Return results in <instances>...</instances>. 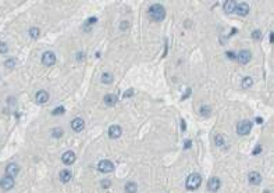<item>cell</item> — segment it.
I'll return each mask as SVG.
<instances>
[{
    "instance_id": "277c9868",
    "label": "cell",
    "mask_w": 274,
    "mask_h": 193,
    "mask_svg": "<svg viewBox=\"0 0 274 193\" xmlns=\"http://www.w3.org/2000/svg\"><path fill=\"white\" fill-rule=\"evenodd\" d=\"M97 170L100 171V172L107 174V172H111V171L114 170V165H113L111 161H108V160H100L99 164H97Z\"/></svg>"
},
{
    "instance_id": "9a60e30c",
    "label": "cell",
    "mask_w": 274,
    "mask_h": 193,
    "mask_svg": "<svg viewBox=\"0 0 274 193\" xmlns=\"http://www.w3.org/2000/svg\"><path fill=\"white\" fill-rule=\"evenodd\" d=\"M36 102L39 103V104H45L47 100H49V93L46 91H39L38 93H36Z\"/></svg>"
},
{
    "instance_id": "7402d4cb",
    "label": "cell",
    "mask_w": 274,
    "mask_h": 193,
    "mask_svg": "<svg viewBox=\"0 0 274 193\" xmlns=\"http://www.w3.org/2000/svg\"><path fill=\"white\" fill-rule=\"evenodd\" d=\"M241 85H242L244 89H249V88L253 85V79H252L251 76H245V78L242 79V84H241Z\"/></svg>"
},
{
    "instance_id": "603a6c76",
    "label": "cell",
    "mask_w": 274,
    "mask_h": 193,
    "mask_svg": "<svg viewBox=\"0 0 274 193\" xmlns=\"http://www.w3.org/2000/svg\"><path fill=\"white\" fill-rule=\"evenodd\" d=\"M15 64H17L15 58H14V57H10V58H7L6 61H4V67L8 68V69H13L14 67H15Z\"/></svg>"
},
{
    "instance_id": "e575fe53",
    "label": "cell",
    "mask_w": 274,
    "mask_h": 193,
    "mask_svg": "<svg viewBox=\"0 0 274 193\" xmlns=\"http://www.w3.org/2000/svg\"><path fill=\"white\" fill-rule=\"evenodd\" d=\"M260 152H262V147H260V146H257V147L255 149V150H253V156H256V154H259Z\"/></svg>"
},
{
    "instance_id": "8d00e7d4",
    "label": "cell",
    "mask_w": 274,
    "mask_h": 193,
    "mask_svg": "<svg viewBox=\"0 0 274 193\" xmlns=\"http://www.w3.org/2000/svg\"><path fill=\"white\" fill-rule=\"evenodd\" d=\"M189 95H191V89H187V92H185V95H184L182 99H185V97H188Z\"/></svg>"
},
{
    "instance_id": "1f68e13d",
    "label": "cell",
    "mask_w": 274,
    "mask_h": 193,
    "mask_svg": "<svg viewBox=\"0 0 274 193\" xmlns=\"http://www.w3.org/2000/svg\"><path fill=\"white\" fill-rule=\"evenodd\" d=\"M127 28H128V21H123V22H121V25H120V29H121V31H125Z\"/></svg>"
},
{
    "instance_id": "7a4b0ae2",
    "label": "cell",
    "mask_w": 274,
    "mask_h": 193,
    "mask_svg": "<svg viewBox=\"0 0 274 193\" xmlns=\"http://www.w3.org/2000/svg\"><path fill=\"white\" fill-rule=\"evenodd\" d=\"M200 183H202V176H200L199 174L194 172V174H191V175L187 178L185 186H187L188 190H196V189L200 186Z\"/></svg>"
},
{
    "instance_id": "f1b7e54d",
    "label": "cell",
    "mask_w": 274,
    "mask_h": 193,
    "mask_svg": "<svg viewBox=\"0 0 274 193\" xmlns=\"http://www.w3.org/2000/svg\"><path fill=\"white\" fill-rule=\"evenodd\" d=\"M100 185H102L103 189H108V187L111 186V181H110V179H103Z\"/></svg>"
},
{
    "instance_id": "4316f807",
    "label": "cell",
    "mask_w": 274,
    "mask_h": 193,
    "mask_svg": "<svg viewBox=\"0 0 274 193\" xmlns=\"http://www.w3.org/2000/svg\"><path fill=\"white\" fill-rule=\"evenodd\" d=\"M8 51V46H7V43H4V42H0V53L1 54H4V53H7Z\"/></svg>"
},
{
    "instance_id": "6da1fadb",
    "label": "cell",
    "mask_w": 274,
    "mask_h": 193,
    "mask_svg": "<svg viewBox=\"0 0 274 193\" xmlns=\"http://www.w3.org/2000/svg\"><path fill=\"white\" fill-rule=\"evenodd\" d=\"M149 17L152 18L153 21H156V22H160V21H163L164 20V17H166V8L161 6L160 3H156V4H152V6L149 7Z\"/></svg>"
},
{
    "instance_id": "5bb4252c",
    "label": "cell",
    "mask_w": 274,
    "mask_h": 193,
    "mask_svg": "<svg viewBox=\"0 0 274 193\" xmlns=\"http://www.w3.org/2000/svg\"><path fill=\"white\" fill-rule=\"evenodd\" d=\"M235 11L238 13L239 15H246L248 13H249V4L248 3H238L237 4V7H235Z\"/></svg>"
},
{
    "instance_id": "d590c367",
    "label": "cell",
    "mask_w": 274,
    "mask_h": 193,
    "mask_svg": "<svg viewBox=\"0 0 274 193\" xmlns=\"http://www.w3.org/2000/svg\"><path fill=\"white\" fill-rule=\"evenodd\" d=\"M96 21H97L96 17H92V18H89V20H88V22H86V24H92V22H96Z\"/></svg>"
},
{
    "instance_id": "2e32d148",
    "label": "cell",
    "mask_w": 274,
    "mask_h": 193,
    "mask_svg": "<svg viewBox=\"0 0 274 193\" xmlns=\"http://www.w3.org/2000/svg\"><path fill=\"white\" fill-rule=\"evenodd\" d=\"M60 181L63 182V183H67V182L71 181V178H73V174H71V171L70 170H63L61 172H60Z\"/></svg>"
},
{
    "instance_id": "52a82bcc",
    "label": "cell",
    "mask_w": 274,
    "mask_h": 193,
    "mask_svg": "<svg viewBox=\"0 0 274 193\" xmlns=\"http://www.w3.org/2000/svg\"><path fill=\"white\" fill-rule=\"evenodd\" d=\"M237 60L241 62V64H248V62L252 60V53L249 50H241L238 54H237Z\"/></svg>"
},
{
    "instance_id": "d6a6232c",
    "label": "cell",
    "mask_w": 274,
    "mask_h": 193,
    "mask_svg": "<svg viewBox=\"0 0 274 193\" xmlns=\"http://www.w3.org/2000/svg\"><path fill=\"white\" fill-rule=\"evenodd\" d=\"M225 54H227V57H228V58H231V60L237 58V54H235V53H232V51H227Z\"/></svg>"
},
{
    "instance_id": "7c38bea8",
    "label": "cell",
    "mask_w": 274,
    "mask_h": 193,
    "mask_svg": "<svg viewBox=\"0 0 274 193\" xmlns=\"http://www.w3.org/2000/svg\"><path fill=\"white\" fill-rule=\"evenodd\" d=\"M121 133H123V129H121L120 125H111L108 128V136L111 139H118L121 136Z\"/></svg>"
},
{
    "instance_id": "8fae6325",
    "label": "cell",
    "mask_w": 274,
    "mask_h": 193,
    "mask_svg": "<svg viewBox=\"0 0 274 193\" xmlns=\"http://www.w3.org/2000/svg\"><path fill=\"white\" fill-rule=\"evenodd\" d=\"M220 186H221V182H220V179H218L217 176H213V178L209 179V182H207V189H209L210 192H217V190L220 189Z\"/></svg>"
},
{
    "instance_id": "d6986e66",
    "label": "cell",
    "mask_w": 274,
    "mask_h": 193,
    "mask_svg": "<svg viewBox=\"0 0 274 193\" xmlns=\"http://www.w3.org/2000/svg\"><path fill=\"white\" fill-rule=\"evenodd\" d=\"M137 190H138V185L135 183V182H132V181L127 182V185H125V193H137Z\"/></svg>"
},
{
    "instance_id": "484cf974",
    "label": "cell",
    "mask_w": 274,
    "mask_h": 193,
    "mask_svg": "<svg viewBox=\"0 0 274 193\" xmlns=\"http://www.w3.org/2000/svg\"><path fill=\"white\" fill-rule=\"evenodd\" d=\"M210 111H211V110H210V107H209V106H202V107H200V110H199L200 115H203V117H207Z\"/></svg>"
},
{
    "instance_id": "4fadbf2b",
    "label": "cell",
    "mask_w": 274,
    "mask_h": 193,
    "mask_svg": "<svg viewBox=\"0 0 274 193\" xmlns=\"http://www.w3.org/2000/svg\"><path fill=\"white\" fill-rule=\"evenodd\" d=\"M248 181H249L251 185H259L262 182V175L259 172H256V171H252L248 175Z\"/></svg>"
},
{
    "instance_id": "5b68a950",
    "label": "cell",
    "mask_w": 274,
    "mask_h": 193,
    "mask_svg": "<svg viewBox=\"0 0 274 193\" xmlns=\"http://www.w3.org/2000/svg\"><path fill=\"white\" fill-rule=\"evenodd\" d=\"M56 62V54L53 53V51H45L43 54H42V64H45V65H47V67H50V65H53Z\"/></svg>"
},
{
    "instance_id": "f546056e",
    "label": "cell",
    "mask_w": 274,
    "mask_h": 193,
    "mask_svg": "<svg viewBox=\"0 0 274 193\" xmlns=\"http://www.w3.org/2000/svg\"><path fill=\"white\" fill-rule=\"evenodd\" d=\"M134 96V89H127L125 92H124V95H123V97L124 99H128V97Z\"/></svg>"
},
{
    "instance_id": "3957f363",
    "label": "cell",
    "mask_w": 274,
    "mask_h": 193,
    "mask_svg": "<svg viewBox=\"0 0 274 193\" xmlns=\"http://www.w3.org/2000/svg\"><path fill=\"white\" fill-rule=\"evenodd\" d=\"M251 129H252L251 121H241V122L237 124V132H238V135H241V136L248 135V133L251 132Z\"/></svg>"
},
{
    "instance_id": "44dd1931",
    "label": "cell",
    "mask_w": 274,
    "mask_h": 193,
    "mask_svg": "<svg viewBox=\"0 0 274 193\" xmlns=\"http://www.w3.org/2000/svg\"><path fill=\"white\" fill-rule=\"evenodd\" d=\"M100 81H102V84H104V85H110V84L113 82V75L108 74V72H104V74L102 75Z\"/></svg>"
},
{
    "instance_id": "836d02e7",
    "label": "cell",
    "mask_w": 274,
    "mask_h": 193,
    "mask_svg": "<svg viewBox=\"0 0 274 193\" xmlns=\"http://www.w3.org/2000/svg\"><path fill=\"white\" fill-rule=\"evenodd\" d=\"M191 145H192V142L191 140H185V143H184V149L187 150V149H189L191 147Z\"/></svg>"
},
{
    "instance_id": "ffe728a7",
    "label": "cell",
    "mask_w": 274,
    "mask_h": 193,
    "mask_svg": "<svg viewBox=\"0 0 274 193\" xmlns=\"http://www.w3.org/2000/svg\"><path fill=\"white\" fill-rule=\"evenodd\" d=\"M214 145L218 146V147H223L224 145H225V139H224V136L221 133H217L216 136H214Z\"/></svg>"
},
{
    "instance_id": "9c48e42d",
    "label": "cell",
    "mask_w": 274,
    "mask_h": 193,
    "mask_svg": "<svg viewBox=\"0 0 274 193\" xmlns=\"http://www.w3.org/2000/svg\"><path fill=\"white\" fill-rule=\"evenodd\" d=\"M20 172V167L15 163H10V164L6 167V176H10V178H15Z\"/></svg>"
},
{
    "instance_id": "e0dca14e",
    "label": "cell",
    "mask_w": 274,
    "mask_h": 193,
    "mask_svg": "<svg viewBox=\"0 0 274 193\" xmlns=\"http://www.w3.org/2000/svg\"><path fill=\"white\" fill-rule=\"evenodd\" d=\"M235 7H237V3H235V1H232V0H228V1H225V3H224L223 8H224V11H225V13L231 14V13L235 11Z\"/></svg>"
},
{
    "instance_id": "83f0119b",
    "label": "cell",
    "mask_w": 274,
    "mask_h": 193,
    "mask_svg": "<svg viewBox=\"0 0 274 193\" xmlns=\"http://www.w3.org/2000/svg\"><path fill=\"white\" fill-rule=\"evenodd\" d=\"M64 111H66V108H64L63 106H60V107H57V108H54V110H53V114H54V115H61Z\"/></svg>"
},
{
    "instance_id": "cb8c5ba5",
    "label": "cell",
    "mask_w": 274,
    "mask_h": 193,
    "mask_svg": "<svg viewBox=\"0 0 274 193\" xmlns=\"http://www.w3.org/2000/svg\"><path fill=\"white\" fill-rule=\"evenodd\" d=\"M29 36L32 38V39H36L38 36L40 35V31H39V28L38 27H32V28H29Z\"/></svg>"
},
{
    "instance_id": "30bf717a",
    "label": "cell",
    "mask_w": 274,
    "mask_h": 193,
    "mask_svg": "<svg viewBox=\"0 0 274 193\" xmlns=\"http://www.w3.org/2000/svg\"><path fill=\"white\" fill-rule=\"evenodd\" d=\"M71 128L74 132H81L84 128H85V121L81 118V117H77L71 121Z\"/></svg>"
},
{
    "instance_id": "ba28073f",
    "label": "cell",
    "mask_w": 274,
    "mask_h": 193,
    "mask_svg": "<svg viewBox=\"0 0 274 193\" xmlns=\"http://www.w3.org/2000/svg\"><path fill=\"white\" fill-rule=\"evenodd\" d=\"M75 153L73 152V150H67L66 153H63V156H61V161H63L66 165H71L75 163Z\"/></svg>"
},
{
    "instance_id": "4dcf8cb0",
    "label": "cell",
    "mask_w": 274,
    "mask_h": 193,
    "mask_svg": "<svg viewBox=\"0 0 274 193\" xmlns=\"http://www.w3.org/2000/svg\"><path fill=\"white\" fill-rule=\"evenodd\" d=\"M252 38H253V39H260V38H262V32H260V31H253V32H252Z\"/></svg>"
},
{
    "instance_id": "d4e9b609",
    "label": "cell",
    "mask_w": 274,
    "mask_h": 193,
    "mask_svg": "<svg viewBox=\"0 0 274 193\" xmlns=\"http://www.w3.org/2000/svg\"><path fill=\"white\" fill-rule=\"evenodd\" d=\"M63 135H64V132H63V129H61L60 126H57V128H53V129H51V136H53V138H57V139H58V138H61Z\"/></svg>"
},
{
    "instance_id": "8992f818",
    "label": "cell",
    "mask_w": 274,
    "mask_h": 193,
    "mask_svg": "<svg viewBox=\"0 0 274 193\" xmlns=\"http://www.w3.org/2000/svg\"><path fill=\"white\" fill-rule=\"evenodd\" d=\"M14 185H15L14 178H10V176H3V178L0 179V187H1L3 190H11L13 187H14Z\"/></svg>"
},
{
    "instance_id": "ac0fdd59",
    "label": "cell",
    "mask_w": 274,
    "mask_h": 193,
    "mask_svg": "<svg viewBox=\"0 0 274 193\" xmlns=\"http://www.w3.org/2000/svg\"><path fill=\"white\" fill-rule=\"evenodd\" d=\"M103 102H104V104L106 106H108V107H111V106H114L116 102H117V99H116L114 95H106V96L103 97Z\"/></svg>"
}]
</instances>
